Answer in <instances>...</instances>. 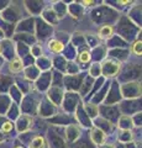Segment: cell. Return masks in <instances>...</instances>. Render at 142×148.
<instances>
[{
  "instance_id": "obj_3",
  "label": "cell",
  "mask_w": 142,
  "mask_h": 148,
  "mask_svg": "<svg viewBox=\"0 0 142 148\" xmlns=\"http://www.w3.org/2000/svg\"><path fill=\"white\" fill-rule=\"evenodd\" d=\"M45 146H46V142L43 140V137L37 136V137L34 138L32 142H31L30 148H45Z\"/></svg>"
},
{
  "instance_id": "obj_1",
  "label": "cell",
  "mask_w": 142,
  "mask_h": 148,
  "mask_svg": "<svg viewBox=\"0 0 142 148\" xmlns=\"http://www.w3.org/2000/svg\"><path fill=\"white\" fill-rule=\"evenodd\" d=\"M113 32H114L113 27L106 25V26H103L102 29L99 30V36L102 37V38H109V37L113 35Z\"/></svg>"
},
{
  "instance_id": "obj_2",
  "label": "cell",
  "mask_w": 142,
  "mask_h": 148,
  "mask_svg": "<svg viewBox=\"0 0 142 148\" xmlns=\"http://www.w3.org/2000/svg\"><path fill=\"white\" fill-rule=\"evenodd\" d=\"M48 47H49V49H51V51H53V52L58 53V52H61V51H63V47H64V46H63L57 40H52L51 42L48 43Z\"/></svg>"
},
{
  "instance_id": "obj_5",
  "label": "cell",
  "mask_w": 142,
  "mask_h": 148,
  "mask_svg": "<svg viewBox=\"0 0 142 148\" xmlns=\"http://www.w3.org/2000/svg\"><path fill=\"white\" fill-rule=\"evenodd\" d=\"M79 59H80V62H88L90 59V53L88 52V51H84V52L80 53Z\"/></svg>"
},
{
  "instance_id": "obj_4",
  "label": "cell",
  "mask_w": 142,
  "mask_h": 148,
  "mask_svg": "<svg viewBox=\"0 0 142 148\" xmlns=\"http://www.w3.org/2000/svg\"><path fill=\"white\" fill-rule=\"evenodd\" d=\"M22 67H24V66H22V62H21L20 58H15L10 63V71L11 72H20L22 69Z\"/></svg>"
},
{
  "instance_id": "obj_9",
  "label": "cell",
  "mask_w": 142,
  "mask_h": 148,
  "mask_svg": "<svg viewBox=\"0 0 142 148\" xmlns=\"http://www.w3.org/2000/svg\"><path fill=\"white\" fill-rule=\"evenodd\" d=\"M17 148H21V147H17Z\"/></svg>"
},
{
  "instance_id": "obj_8",
  "label": "cell",
  "mask_w": 142,
  "mask_h": 148,
  "mask_svg": "<svg viewBox=\"0 0 142 148\" xmlns=\"http://www.w3.org/2000/svg\"><path fill=\"white\" fill-rule=\"evenodd\" d=\"M0 51H1V47H0Z\"/></svg>"
},
{
  "instance_id": "obj_7",
  "label": "cell",
  "mask_w": 142,
  "mask_h": 148,
  "mask_svg": "<svg viewBox=\"0 0 142 148\" xmlns=\"http://www.w3.org/2000/svg\"><path fill=\"white\" fill-rule=\"evenodd\" d=\"M11 127H12L11 123H10V122H6V123L3 126V131H4V132H9V131L11 130Z\"/></svg>"
},
{
  "instance_id": "obj_6",
  "label": "cell",
  "mask_w": 142,
  "mask_h": 148,
  "mask_svg": "<svg viewBox=\"0 0 142 148\" xmlns=\"http://www.w3.org/2000/svg\"><path fill=\"white\" fill-rule=\"evenodd\" d=\"M134 52H135L136 54L141 56V41H139V42H136V43L134 45Z\"/></svg>"
}]
</instances>
